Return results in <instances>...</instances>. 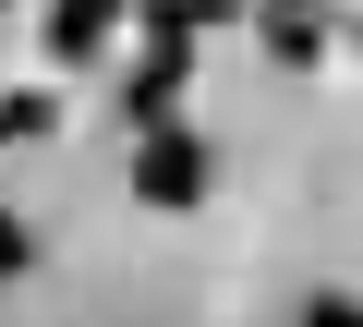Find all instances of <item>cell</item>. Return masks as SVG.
I'll return each mask as SVG.
<instances>
[{
    "label": "cell",
    "instance_id": "1",
    "mask_svg": "<svg viewBox=\"0 0 363 327\" xmlns=\"http://www.w3.org/2000/svg\"><path fill=\"white\" fill-rule=\"evenodd\" d=\"M133 194H145V206H194V194H206V145L182 133V121H145V145H133Z\"/></svg>",
    "mask_w": 363,
    "mask_h": 327
},
{
    "label": "cell",
    "instance_id": "2",
    "mask_svg": "<svg viewBox=\"0 0 363 327\" xmlns=\"http://www.w3.org/2000/svg\"><path fill=\"white\" fill-rule=\"evenodd\" d=\"M182 85H194V25H157V37H145V61H133V85H121L133 133H145V121H169V109H182Z\"/></svg>",
    "mask_w": 363,
    "mask_h": 327
},
{
    "label": "cell",
    "instance_id": "3",
    "mask_svg": "<svg viewBox=\"0 0 363 327\" xmlns=\"http://www.w3.org/2000/svg\"><path fill=\"white\" fill-rule=\"evenodd\" d=\"M121 25V0H49V61H97Z\"/></svg>",
    "mask_w": 363,
    "mask_h": 327
},
{
    "label": "cell",
    "instance_id": "4",
    "mask_svg": "<svg viewBox=\"0 0 363 327\" xmlns=\"http://www.w3.org/2000/svg\"><path fill=\"white\" fill-rule=\"evenodd\" d=\"M255 25H267V49H279V73H315V61H327V25L303 13V0H267Z\"/></svg>",
    "mask_w": 363,
    "mask_h": 327
},
{
    "label": "cell",
    "instance_id": "5",
    "mask_svg": "<svg viewBox=\"0 0 363 327\" xmlns=\"http://www.w3.org/2000/svg\"><path fill=\"white\" fill-rule=\"evenodd\" d=\"M49 121H61V97H0V145H37Z\"/></svg>",
    "mask_w": 363,
    "mask_h": 327
},
{
    "label": "cell",
    "instance_id": "6",
    "mask_svg": "<svg viewBox=\"0 0 363 327\" xmlns=\"http://www.w3.org/2000/svg\"><path fill=\"white\" fill-rule=\"evenodd\" d=\"M25 267H37V231H25L13 206H0V279H25Z\"/></svg>",
    "mask_w": 363,
    "mask_h": 327
},
{
    "label": "cell",
    "instance_id": "7",
    "mask_svg": "<svg viewBox=\"0 0 363 327\" xmlns=\"http://www.w3.org/2000/svg\"><path fill=\"white\" fill-rule=\"evenodd\" d=\"M351 49H363V37H351Z\"/></svg>",
    "mask_w": 363,
    "mask_h": 327
}]
</instances>
